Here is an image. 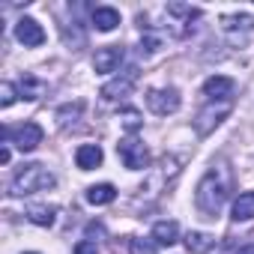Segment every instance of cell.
Segmentation results:
<instances>
[{
    "instance_id": "8",
    "label": "cell",
    "mask_w": 254,
    "mask_h": 254,
    "mask_svg": "<svg viewBox=\"0 0 254 254\" xmlns=\"http://www.w3.org/2000/svg\"><path fill=\"white\" fill-rule=\"evenodd\" d=\"M233 87H236L233 78H227V75H212V78L203 81V96H206L209 102H230Z\"/></svg>"
},
{
    "instance_id": "21",
    "label": "cell",
    "mask_w": 254,
    "mask_h": 254,
    "mask_svg": "<svg viewBox=\"0 0 254 254\" xmlns=\"http://www.w3.org/2000/svg\"><path fill=\"white\" fill-rule=\"evenodd\" d=\"M81 111H84V102H75V105H66V108H60V111H57V120H60V126H66L69 120H75Z\"/></svg>"
},
{
    "instance_id": "6",
    "label": "cell",
    "mask_w": 254,
    "mask_h": 254,
    "mask_svg": "<svg viewBox=\"0 0 254 254\" xmlns=\"http://www.w3.org/2000/svg\"><path fill=\"white\" fill-rule=\"evenodd\" d=\"M227 114H230V102H218V105H215V102H209V105L197 114L194 129H197L200 135H206V132H212V129H215V126H218Z\"/></svg>"
},
{
    "instance_id": "11",
    "label": "cell",
    "mask_w": 254,
    "mask_h": 254,
    "mask_svg": "<svg viewBox=\"0 0 254 254\" xmlns=\"http://www.w3.org/2000/svg\"><path fill=\"white\" fill-rule=\"evenodd\" d=\"M102 159H105V153H102L99 144H81V147L75 150V165H78L81 171H93V168H99Z\"/></svg>"
},
{
    "instance_id": "19",
    "label": "cell",
    "mask_w": 254,
    "mask_h": 254,
    "mask_svg": "<svg viewBox=\"0 0 254 254\" xmlns=\"http://www.w3.org/2000/svg\"><path fill=\"white\" fill-rule=\"evenodd\" d=\"M39 93H42V81H36L33 75H24L21 78V96L24 99H39Z\"/></svg>"
},
{
    "instance_id": "5",
    "label": "cell",
    "mask_w": 254,
    "mask_h": 254,
    "mask_svg": "<svg viewBox=\"0 0 254 254\" xmlns=\"http://www.w3.org/2000/svg\"><path fill=\"white\" fill-rule=\"evenodd\" d=\"M147 108L159 117H168V114H177L180 111V93L174 87L168 90H150L147 93Z\"/></svg>"
},
{
    "instance_id": "22",
    "label": "cell",
    "mask_w": 254,
    "mask_h": 254,
    "mask_svg": "<svg viewBox=\"0 0 254 254\" xmlns=\"http://www.w3.org/2000/svg\"><path fill=\"white\" fill-rule=\"evenodd\" d=\"M129 251L132 254H156V242H150V239H129Z\"/></svg>"
},
{
    "instance_id": "18",
    "label": "cell",
    "mask_w": 254,
    "mask_h": 254,
    "mask_svg": "<svg viewBox=\"0 0 254 254\" xmlns=\"http://www.w3.org/2000/svg\"><path fill=\"white\" fill-rule=\"evenodd\" d=\"M221 27H224L230 36H233L236 30H242V36H245V33L254 30V18H251V15H224V18H221Z\"/></svg>"
},
{
    "instance_id": "26",
    "label": "cell",
    "mask_w": 254,
    "mask_h": 254,
    "mask_svg": "<svg viewBox=\"0 0 254 254\" xmlns=\"http://www.w3.org/2000/svg\"><path fill=\"white\" fill-rule=\"evenodd\" d=\"M75 254H99V248H96V242H90V239H81V242L75 245Z\"/></svg>"
},
{
    "instance_id": "27",
    "label": "cell",
    "mask_w": 254,
    "mask_h": 254,
    "mask_svg": "<svg viewBox=\"0 0 254 254\" xmlns=\"http://www.w3.org/2000/svg\"><path fill=\"white\" fill-rule=\"evenodd\" d=\"M9 147H0V165H9Z\"/></svg>"
},
{
    "instance_id": "10",
    "label": "cell",
    "mask_w": 254,
    "mask_h": 254,
    "mask_svg": "<svg viewBox=\"0 0 254 254\" xmlns=\"http://www.w3.org/2000/svg\"><path fill=\"white\" fill-rule=\"evenodd\" d=\"M135 78H138V72L135 69H129L123 78H114V81H108L105 87H102V96L105 99H111V102H117V99H126L132 93V87H135Z\"/></svg>"
},
{
    "instance_id": "28",
    "label": "cell",
    "mask_w": 254,
    "mask_h": 254,
    "mask_svg": "<svg viewBox=\"0 0 254 254\" xmlns=\"http://www.w3.org/2000/svg\"><path fill=\"white\" fill-rule=\"evenodd\" d=\"M236 254H254V242H251V245H242V248H239Z\"/></svg>"
},
{
    "instance_id": "29",
    "label": "cell",
    "mask_w": 254,
    "mask_h": 254,
    "mask_svg": "<svg viewBox=\"0 0 254 254\" xmlns=\"http://www.w3.org/2000/svg\"><path fill=\"white\" fill-rule=\"evenodd\" d=\"M30 254H33V251H30Z\"/></svg>"
},
{
    "instance_id": "25",
    "label": "cell",
    "mask_w": 254,
    "mask_h": 254,
    "mask_svg": "<svg viewBox=\"0 0 254 254\" xmlns=\"http://www.w3.org/2000/svg\"><path fill=\"white\" fill-rule=\"evenodd\" d=\"M159 48V36H153V33H147L144 39H141V54H153Z\"/></svg>"
},
{
    "instance_id": "17",
    "label": "cell",
    "mask_w": 254,
    "mask_h": 254,
    "mask_svg": "<svg viewBox=\"0 0 254 254\" xmlns=\"http://www.w3.org/2000/svg\"><path fill=\"white\" fill-rule=\"evenodd\" d=\"M54 215H57L54 206H45V203H30L27 206V218L33 224H39V227H51L54 224Z\"/></svg>"
},
{
    "instance_id": "13",
    "label": "cell",
    "mask_w": 254,
    "mask_h": 254,
    "mask_svg": "<svg viewBox=\"0 0 254 254\" xmlns=\"http://www.w3.org/2000/svg\"><path fill=\"white\" fill-rule=\"evenodd\" d=\"M177 239H180V227H177V221H156V224H153V242H156V245L171 248Z\"/></svg>"
},
{
    "instance_id": "15",
    "label": "cell",
    "mask_w": 254,
    "mask_h": 254,
    "mask_svg": "<svg viewBox=\"0 0 254 254\" xmlns=\"http://www.w3.org/2000/svg\"><path fill=\"white\" fill-rule=\"evenodd\" d=\"M87 200H90L93 206H108V203H114V200H117V189H114L111 183L90 186V189H87Z\"/></svg>"
},
{
    "instance_id": "1",
    "label": "cell",
    "mask_w": 254,
    "mask_h": 254,
    "mask_svg": "<svg viewBox=\"0 0 254 254\" xmlns=\"http://www.w3.org/2000/svg\"><path fill=\"white\" fill-rule=\"evenodd\" d=\"M230 186H233V174H230V168H227L224 162L212 165V168L203 174V180L197 183V191H194V203H197V209H200L206 218H215V215L221 212L224 200L230 197Z\"/></svg>"
},
{
    "instance_id": "2",
    "label": "cell",
    "mask_w": 254,
    "mask_h": 254,
    "mask_svg": "<svg viewBox=\"0 0 254 254\" xmlns=\"http://www.w3.org/2000/svg\"><path fill=\"white\" fill-rule=\"evenodd\" d=\"M54 183L57 180L45 165H24L12 180V194L24 197V194H33V191H45V189H54Z\"/></svg>"
},
{
    "instance_id": "16",
    "label": "cell",
    "mask_w": 254,
    "mask_h": 254,
    "mask_svg": "<svg viewBox=\"0 0 254 254\" xmlns=\"http://www.w3.org/2000/svg\"><path fill=\"white\" fill-rule=\"evenodd\" d=\"M254 218V191H242L233 200V221H251Z\"/></svg>"
},
{
    "instance_id": "24",
    "label": "cell",
    "mask_w": 254,
    "mask_h": 254,
    "mask_svg": "<svg viewBox=\"0 0 254 254\" xmlns=\"http://www.w3.org/2000/svg\"><path fill=\"white\" fill-rule=\"evenodd\" d=\"M123 126H126V129H129V132H138L141 129V114L138 111H123Z\"/></svg>"
},
{
    "instance_id": "7",
    "label": "cell",
    "mask_w": 254,
    "mask_h": 254,
    "mask_svg": "<svg viewBox=\"0 0 254 254\" xmlns=\"http://www.w3.org/2000/svg\"><path fill=\"white\" fill-rule=\"evenodd\" d=\"M15 39L24 45V48H39L45 42V30L36 18H18L15 24Z\"/></svg>"
},
{
    "instance_id": "20",
    "label": "cell",
    "mask_w": 254,
    "mask_h": 254,
    "mask_svg": "<svg viewBox=\"0 0 254 254\" xmlns=\"http://www.w3.org/2000/svg\"><path fill=\"white\" fill-rule=\"evenodd\" d=\"M168 12H171V15H183L186 21H191V18L200 15L197 6H186V3H168Z\"/></svg>"
},
{
    "instance_id": "4",
    "label": "cell",
    "mask_w": 254,
    "mask_h": 254,
    "mask_svg": "<svg viewBox=\"0 0 254 254\" xmlns=\"http://www.w3.org/2000/svg\"><path fill=\"white\" fill-rule=\"evenodd\" d=\"M117 153H120L123 165L129 168V171H141V168L150 165V150H147L138 138H123V141L117 144Z\"/></svg>"
},
{
    "instance_id": "9",
    "label": "cell",
    "mask_w": 254,
    "mask_h": 254,
    "mask_svg": "<svg viewBox=\"0 0 254 254\" xmlns=\"http://www.w3.org/2000/svg\"><path fill=\"white\" fill-rule=\"evenodd\" d=\"M120 63H123V48H120V45H105V48H99L96 57H93V69L102 72V75L117 72Z\"/></svg>"
},
{
    "instance_id": "14",
    "label": "cell",
    "mask_w": 254,
    "mask_h": 254,
    "mask_svg": "<svg viewBox=\"0 0 254 254\" xmlns=\"http://www.w3.org/2000/svg\"><path fill=\"white\" fill-rule=\"evenodd\" d=\"M183 242H186V248H189L191 254H206V251H212V248H215V236L200 233V230H189Z\"/></svg>"
},
{
    "instance_id": "12",
    "label": "cell",
    "mask_w": 254,
    "mask_h": 254,
    "mask_svg": "<svg viewBox=\"0 0 254 254\" xmlns=\"http://www.w3.org/2000/svg\"><path fill=\"white\" fill-rule=\"evenodd\" d=\"M117 24H120V12H117L114 6H96V9H93V27H96V30L111 33Z\"/></svg>"
},
{
    "instance_id": "3",
    "label": "cell",
    "mask_w": 254,
    "mask_h": 254,
    "mask_svg": "<svg viewBox=\"0 0 254 254\" xmlns=\"http://www.w3.org/2000/svg\"><path fill=\"white\" fill-rule=\"evenodd\" d=\"M42 126L39 123H21V126H15V129H3V138L6 141H12L21 153H33L39 144H42Z\"/></svg>"
},
{
    "instance_id": "23",
    "label": "cell",
    "mask_w": 254,
    "mask_h": 254,
    "mask_svg": "<svg viewBox=\"0 0 254 254\" xmlns=\"http://www.w3.org/2000/svg\"><path fill=\"white\" fill-rule=\"evenodd\" d=\"M15 99H18V96H15V84H12V81H3V84H0V105L9 108Z\"/></svg>"
}]
</instances>
